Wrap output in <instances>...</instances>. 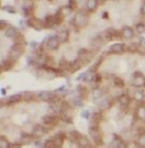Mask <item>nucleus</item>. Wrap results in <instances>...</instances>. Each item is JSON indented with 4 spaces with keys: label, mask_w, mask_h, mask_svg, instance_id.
I'll use <instances>...</instances> for the list:
<instances>
[{
    "label": "nucleus",
    "mask_w": 145,
    "mask_h": 148,
    "mask_svg": "<svg viewBox=\"0 0 145 148\" xmlns=\"http://www.w3.org/2000/svg\"><path fill=\"white\" fill-rule=\"evenodd\" d=\"M88 23V15L87 13H84L83 10L76 12L75 15H74V19H73V24L78 28H82V27L87 26Z\"/></svg>",
    "instance_id": "f257e3e1"
},
{
    "label": "nucleus",
    "mask_w": 145,
    "mask_h": 148,
    "mask_svg": "<svg viewBox=\"0 0 145 148\" xmlns=\"http://www.w3.org/2000/svg\"><path fill=\"white\" fill-rule=\"evenodd\" d=\"M59 120H60V116L51 112V114H48V115L42 116V124L48 126V128H52V126H55L57 124Z\"/></svg>",
    "instance_id": "f03ea898"
},
{
    "label": "nucleus",
    "mask_w": 145,
    "mask_h": 148,
    "mask_svg": "<svg viewBox=\"0 0 145 148\" xmlns=\"http://www.w3.org/2000/svg\"><path fill=\"white\" fill-rule=\"evenodd\" d=\"M44 45L47 50L50 51H54V50H57L59 46H60V41L57 40L56 36H51V37H47V38L44 41Z\"/></svg>",
    "instance_id": "7ed1b4c3"
},
{
    "label": "nucleus",
    "mask_w": 145,
    "mask_h": 148,
    "mask_svg": "<svg viewBox=\"0 0 145 148\" xmlns=\"http://www.w3.org/2000/svg\"><path fill=\"white\" fill-rule=\"evenodd\" d=\"M132 86L136 88H144L145 87V75L140 72H135L132 75Z\"/></svg>",
    "instance_id": "20e7f679"
},
{
    "label": "nucleus",
    "mask_w": 145,
    "mask_h": 148,
    "mask_svg": "<svg viewBox=\"0 0 145 148\" xmlns=\"http://www.w3.org/2000/svg\"><path fill=\"white\" fill-rule=\"evenodd\" d=\"M117 102H118V105L122 107V109H125V107H129V105L131 103V97H130V95H129L127 92L118 93V96H117Z\"/></svg>",
    "instance_id": "39448f33"
},
{
    "label": "nucleus",
    "mask_w": 145,
    "mask_h": 148,
    "mask_svg": "<svg viewBox=\"0 0 145 148\" xmlns=\"http://www.w3.org/2000/svg\"><path fill=\"white\" fill-rule=\"evenodd\" d=\"M48 130H50V128L48 126H46L44 124H37L33 126V129H32V134H33V137H42V135H45V134H47L48 133Z\"/></svg>",
    "instance_id": "423d86ee"
},
{
    "label": "nucleus",
    "mask_w": 145,
    "mask_h": 148,
    "mask_svg": "<svg viewBox=\"0 0 145 148\" xmlns=\"http://www.w3.org/2000/svg\"><path fill=\"white\" fill-rule=\"evenodd\" d=\"M126 51V45L122 44V42H116V44H112L110 46V52L111 54H122V52Z\"/></svg>",
    "instance_id": "0eeeda50"
},
{
    "label": "nucleus",
    "mask_w": 145,
    "mask_h": 148,
    "mask_svg": "<svg viewBox=\"0 0 145 148\" xmlns=\"http://www.w3.org/2000/svg\"><path fill=\"white\" fill-rule=\"evenodd\" d=\"M67 135L65 133H63V132H59L52 137V139H54V143H55V147L56 148H61L64 144V140H65V138Z\"/></svg>",
    "instance_id": "6e6552de"
},
{
    "label": "nucleus",
    "mask_w": 145,
    "mask_h": 148,
    "mask_svg": "<svg viewBox=\"0 0 145 148\" xmlns=\"http://www.w3.org/2000/svg\"><path fill=\"white\" fill-rule=\"evenodd\" d=\"M76 143V147L78 148H92L91 146V142H89V139L87 137H85V135H82L80 134V137L78 138V140L75 142Z\"/></svg>",
    "instance_id": "1a4fd4ad"
},
{
    "label": "nucleus",
    "mask_w": 145,
    "mask_h": 148,
    "mask_svg": "<svg viewBox=\"0 0 145 148\" xmlns=\"http://www.w3.org/2000/svg\"><path fill=\"white\" fill-rule=\"evenodd\" d=\"M4 33H5V36L7 37H9V38H17L18 36L20 35L19 32H18V29L15 28V27H13V26H8L7 28L4 29Z\"/></svg>",
    "instance_id": "9d476101"
},
{
    "label": "nucleus",
    "mask_w": 145,
    "mask_h": 148,
    "mask_svg": "<svg viewBox=\"0 0 145 148\" xmlns=\"http://www.w3.org/2000/svg\"><path fill=\"white\" fill-rule=\"evenodd\" d=\"M69 35H70L69 31H67L66 28H63L56 33V37H57L59 41H60V44H64V42H66L67 40H69Z\"/></svg>",
    "instance_id": "9b49d317"
},
{
    "label": "nucleus",
    "mask_w": 145,
    "mask_h": 148,
    "mask_svg": "<svg viewBox=\"0 0 145 148\" xmlns=\"http://www.w3.org/2000/svg\"><path fill=\"white\" fill-rule=\"evenodd\" d=\"M121 32H122V37L126 40H131V38H134V36H135V29L131 28V27H129V26L123 27Z\"/></svg>",
    "instance_id": "f8f14e48"
},
{
    "label": "nucleus",
    "mask_w": 145,
    "mask_h": 148,
    "mask_svg": "<svg viewBox=\"0 0 145 148\" xmlns=\"http://www.w3.org/2000/svg\"><path fill=\"white\" fill-rule=\"evenodd\" d=\"M135 118L139 120H145V105L140 103L135 109Z\"/></svg>",
    "instance_id": "ddd939ff"
},
{
    "label": "nucleus",
    "mask_w": 145,
    "mask_h": 148,
    "mask_svg": "<svg viewBox=\"0 0 145 148\" xmlns=\"http://www.w3.org/2000/svg\"><path fill=\"white\" fill-rule=\"evenodd\" d=\"M32 10H33V3L31 1V0H26L22 5L23 14L26 15V17H28V15H31V13H32Z\"/></svg>",
    "instance_id": "4468645a"
},
{
    "label": "nucleus",
    "mask_w": 145,
    "mask_h": 148,
    "mask_svg": "<svg viewBox=\"0 0 145 148\" xmlns=\"http://www.w3.org/2000/svg\"><path fill=\"white\" fill-rule=\"evenodd\" d=\"M98 5L99 4L97 3V0H87L84 7H85V10H87L88 13H92V12H94L95 9L98 8Z\"/></svg>",
    "instance_id": "2eb2a0df"
},
{
    "label": "nucleus",
    "mask_w": 145,
    "mask_h": 148,
    "mask_svg": "<svg viewBox=\"0 0 145 148\" xmlns=\"http://www.w3.org/2000/svg\"><path fill=\"white\" fill-rule=\"evenodd\" d=\"M23 100V95L22 93H17L14 95V96H10L9 98H7L5 100V103L7 105H13V103H18L19 101Z\"/></svg>",
    "instance_id": "dca6fc26"
},
{
    "label": "nucleus",
    "mask_w": 145,
    "mask_h": 148,
    "mask_svg": "<svg viewBox=\"0 0 145 148\" xmlns=\"http://www.w3.org/2000/svg\"><path fill=\"white\" fill-rule=\"evenodd\" d=\"M82 66H83V61L80 59H76V60H73L71 63H70L69 70L70 72H76V70H79Z\"/></svg>",
    "instance_id": "f3484780"
},
{
    "label": "nucleus",
    "mask_w": 145,
    "mask_h": 148,
    "mask_svg": "<svg viewBox=\"0 0 145 148\" xmlns=\"http://www.w3.org/2000/svg\"><path fill=\"white\" fill-rule=\"evenodd\" d=\"M134 98L136 101H144L145 100V92H144V89L143 88H136L134 91Z\"/></svg>",
    "instance_id": "a211bd4d"
},
{
    "label": "nucleus",
    "mask_w": 145,
    "mask_h": 148,
    "mask_svg": "<svg viewBox=\"0 0 145 148\" xmlns=\"http://www.w3.org/2000/svg\"><path fill=\"white\" fill-rule=\"evenodd\" d=\"M140 45L141 44H138V42H131V44H129L126 46V51L129 52H136L140 50Z\"/></svg>",
    "instance_id": "6ab92c4d"
},
{
    "label": "nucleus",
    "mask_w": 145,
    "mask_h": 148,
    "mask_svg": "<svg viewBox=\"0 0 145 148\" xmlns=\"http://www.w3.org/2000/svg\"><path fill=\"white\" fill-rule=\"evenodd\" d=\"M135 32L138 33V35H143V33H145V23L144 22H139L135 24Z\"/></svg>",
    "instance_id": "aec40b11"
},
{
    "label": "nucleus",
    "mask_w": 145,
    "mask_h": 148,
    "mask_svg": "<svg viewBox=\"0 0 145 148\" xmlns=\"http://www.w3.org/2000/svg\"><path fill=\"white\" fill-rule=\"evenodd\" d=\"M135 144L139 146V147H144L145 148V133L138 135L136 140H135Z\"/></svg>",
    "instance_id": "412c9836"
},
{
    "label": "nucleus",
    "mask_w": 145,
    "mask_h": 148,
    "mask_svg": "<svg viewBox=\"0 0 145 148\" xmlns=\"http://www.w3.org/2000/svg\"><path fill=\"white\" fill-rule=\"evenodd\" d=\"M113 140L117 143V146H118V148H127V143H126L123 139H121V138L118 137V135H115L113 137Z\"/></svg>",
    "instance_id": "4be33fe9"
},
{
    "label": "nucleus",
    "mask_w": 145,
    "mask_h": 148,
    "mask_svg": "<svg viewBox=\"0 0 145 148\" xmlns=\"http://www.w3.org/2000/svg\"><path fill=\"white\" fill-rule=\"evenodd\" d=\"M66 135H67V138H69L71 142H76V140H78V138L80 137V134L76 130H70Z\"/></svg>",
    "instance_id": "5701e85b"
},
{
    "label": "nucleus",
    "mask_w": 145,
    "mask_h": 148,
    "mask_svg": "<svg viewBox=\"0 0 145 148\" xmlns=\"http://www.w3.org/2000/svg\"><path fill=\"white\" fill-rule=\"evenodd\" d=\"M103 95H104L103 89H101L99 87H95V88L93 89V97H94V100L102 98V97H103Z\"/></svg>",
    "instance_id": "b1692460"
},
{
    "label": "nucleus",
    "mask_w": 145,
    "mask_h": 148,
    "mask_svg": "<svg viewBox=\"0 0 145 148\" xmlns=\"http://www.w3.org/2000/svg\"><path fill=\"white\" fill-rule=\"evenodd\" d=\"M73 103H74V106H76V107H82L83 103H84V100L79 96H75L73 100Z\"/></svg>",
    "instance_id": "393cba45"
},
{
    "label": "nucleus",
    "mask_w": 145,
    "mask_h": 148,
    "mask_svg": "<svg viewBox=\"0 0 145 148\" xmlns=\"http://www.w3.org/2000/svg\"><path fill=\"white\" fill-rule=\"evenodd\" d=\"M113 84L116 86V87H123L125 86V82H123V79H121L120 77H113Z\"/></svg>",
    "instance_id": "a878e982"
},
{
    "label": "nucleus",
    "mask_w": 145,
    "mask_h": 148,
    "mask_svg": "<svg viewBox=\"0 0 145 148\" xmlns=\"http://www.w3.org/2000/svg\"><path fill=\"white\" fill-rule=\"evenodd\" d=\"M0 148H10V143H9L5 137L0 138Z\"/></svg>",
    "instance_id": "bb28decb"
},
{
    "label": "nucleus",
    "mask_w": 145,
    "mask_h": 148,
    "mask_svg": "<svg viewBox=\"0 0 145 148\" xmlns=\"http://www.w3.org/2000/svg\"><path fill=\"white\" fill-rule=\"evenodd\" d=\"M22 95H23V100H26V101H31L36 97V95L32 93V92H24Z\"/></svg>",
    "instance_id": "cd10ccee"
},
{
    "label": "nucleus",
    "mask_w": 145,
    "mask_h": 148,
    "mask_svg": "<svg viewBox=\"0 0 145 148\" xmlns=\"http://www.w3.org/2000/svg\"><path fill=\"white\" fill-rule=\"evenodd\" d=\"M111 106H112V102H111L108 98H106V100H103L101 102V107H102V109H106L107 110V109H110Z\"/></svg>",
    "instance_id": "c85d7f7f"
},
{
    "label": "nucleus",
    "mask_w": 145,
    "mask_h": 148,
    "mask_svg": "<svg viewBox=\"0 0 145 148\" xmlns=\"http://www.w3.org/2000/svg\"><path fill=\"white\" fill-rule=\"evenodd\" d=\"M3 10L8 12V13H10V14L15 13V8L14 7H10V5H4V7H3Z\"/></svg>",
    "instance_id": "c756f323"
},
{
    "label": "nucleus",
    "mask_w": 145,
    "mask_h": 148,
    "mask_svg": "<svg viewBox=\"0 0 145 148\" xmlns=\"http://www.w3.org/2000/svg\"><path fill=\"white\" fill-rule=\"evenodd\" d=\"M82 116H83L84 119H89V118H91V112H89L88 110H84V111L82 112Z\"/></svg>",
    "instance_id": "7c9ffc66"
},
{
    "label": "nucleus",
    "mask_w": 145,
    "mask_h": 148,
    "mask_svg": "<svg viewBox=\"0 0 145 148\" xmlns=\"http://www.w3.org/2000/svg\"><path fill=\"white\" fill-rule=\"evenodd\" d=\"M0 27H1V29H3V28H7V27H8L7 21H1V22H0Z\"/></svg>",
    "instance_id": "2f4dec72"
},
{
    "label": "nucleus",
    "mask_w": 145,
    "mask_h": 148,
    "mask_svg": "<svg viewBox=\"0 0 145 148\" xmlns=\"http://www.w3.org/2000/svg\"><path fill=\"white\" fill-rule=\"evenodd\" d=\"M140 13L145 15V3H143V5H141V8H140Z\"/></svg>",
    "instance_id": "473e14b6"
},
{
    "label": "nucleus",
    "mask_w": 145,
    "mask_h": 148,
    "mask_svg": "<svg viewBox=\"0 0 145 148\" xmlns=\"http://www.w3.org/2000/svg\"><path fill=\"white\" fill-rule=\"evenodd\" d=\"M107 0H97V3L98 4H104V3H106Z\"/></svg>",
    "instance_id": "72a5a7b5"
},
{
    "label": "nucleus",
    "mask_w": 145,
    "mask_h": 148,
    "mask_svg": "<svg viewBox=\"0 0 145 148\" xmlns=\"http://www.w3.org/2000/svg\"><path fill=\"white\" fill-rule=\"evenodd\" d=\"M92 148H93V147H92Z\"/></svg>",
    "instance_id": "f704fd0d"
}]
</instances>
